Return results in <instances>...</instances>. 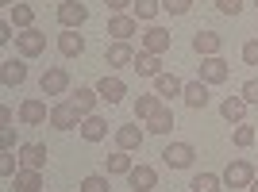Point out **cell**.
<instances>
[{
  "mask_svg": "<svg viewBox=\"0 0 258 192\" xmlns=\"http://www.w3.org/2000/svg\"><path fill=\"white\" fill-rule=\"evenodd\" d=\"M250 181H254V165H250L247 158L227 161V169H224V188H250Z\"/></svg>",
  "mask_w": 258,
  "mask_h": 192,
  "instance_id": "cell-1",
  "label": "cell"
},
{
  "mask_svg": "<svg viewBox=\"0 0 258 192\" xmlns=\"http://www.w3.org/2000/svg\"><path fill=\"white\" fill-rule=\"evenodd\" d=\"M170 46H173V35L166 31V27H147V31H143V39H139V50H147V54H170Z\"/></svg>",
  "mask_w": 258,
  "mask_h": 192,
  "instance_id": "cell-2",
  "label": "cell"
},
{
  "mask_svg": "<svg viewBox=\"0 0 258 192\" xmlns=\"http://www.w3.org/2000/svg\"><path fill=\"white\" fill-rule=\"evenodd\" d=\"M46 119H50V108H46V100H39V96H27L20 104V123L23 127H43Z\"/></svg>",
  "mask_w": 258,
  "mask_h": 192,
  "instance_id": "cell-3",
  "label": "cell"
},
{
  "mask_svg": "<svg viewBox=\"0 0 258 192\" xmlns=\"http://www.w3.org/2000/svg\"><path fill=\"white\" fill-rule=\"evenodd\" d=\"M16 50H20V58H39L46 50V35L39 27H27V31L16 35Z\"/></svg>",
  "mask_w": 258,
  "mask_h": 192,
  "instance_id": "cell-4",
  "label": "cell"
},
{
  "mask_svg": "<svg viewBox=\"0 0 258 192\" xmlns=\"http://www.w3.org/2000/svg\"><path fill=\"white\" fill-rule=\"evenodd\" d=\"M193 158H197L193 142H170V146L162 150V161H166L170 169H189V165H193Z\"/></svg>",
  "mask_w": 258,
  "mask_h": 192,
  "instance_id": "cell-5",
  "label": "cell"
},
{
  "mask_svg": "<svg viewBox=\"0 0 258 192\" xmlns=\"http://www.w3.org/2000/svg\"><path fill=\"white\" fill-rule=\"evenodd\" d=\"M50 127L54 131H77L81 127V116H77V108L70 104V100H62V104L50 108Z\"/></svg>",
  "mask_w": 258,
  "mask_h": 192,
  "instance_id": "cell-6",
  "label": "cell"
},
{
  "mask_svg": "<svg viewBox=\"0 0 258 192\" xmlns=\"http://www.w3.org/2000/svg\"><path fill=\"white\" fill-rule=\"evenodd\" d=\"M227 77H231V65L216 54V58H201V81L205 85H224Z\"/></svg>",
  "mask_w": 258,
  "mask_h": 192,
  "instance_id": "cell-7",
  "label": "cell"
},
{
  "mask_svg": "<svg viewBox=\"0 0 258 192\" xmlns=\"http://www.w3.org/2000/svg\"><path fill=\"white\" fill-rule=\"evenodd\" d=\"M135 31H139V20L127 16V12H119V16L108 20V35H112V43H131V35H135Z\"/></svg>",
  "mask_w": 258,
  "mask_h": 192,
  "instance_id": "cell-8",
  "label": "cell"
},
{
  "mask_svg": "<svg viewBox=\"0 0 258 192\" xmlns=\"http://www.w3.org/2000/svg\"><path fill=\"white\" fill-rule=\"evenodd\" d=\"M39 88H43V96H62L66 88H70V73H66L62 65H50V69L39 77Z\"/></svg>",
  "mask_w": 258,
  "mask_h": 192,
  "instance_id": "cell-9",
  "label": "cell"
},
{
  "mask_svg": "<svg viewBox=\"0 0 258 192\" xmlns=\"http://www.w3.org/2000/svg\"><path fill=\"white\" fill-rule=\"evenodd\" d=\"M85 20H89V8L81 0H62V4H58V23H62V27H74L77 31Z\"/></svg>",
  "mask_w": 258,
  "mask_h": 192,
  "instance_id": "cell-10",
  "label": "cell"
},
{
  "mask_svg": "<svg viewBox=\"0 0 258 192\" xmlns=\"http://www.w3.org/2000/svg\"><path fill=\"white\" fill-rule=\"evenodd\" d=\"M93 88H97L100 100H108V104H119V100L127 96V85H123V77H116V73H104Z\"/></svg>",
  "mask_w": 258,
  "mask_h": 192,
  "instance_id": "cell-11",
  "label": "cell"
},
{
  "mask_svg": "<svg viewBox=\"0 0 258 192\" xmlns=\"http://www.w3.org/2000/svg\"><path fill=\"white\" fill-rule=\"evenodd\" d=\"M220 50H224V35H216V31H197L193 35V54H201V58H216Z\"/></svg>",
  "mask_w": 258,
  "mask_h": 192,
  "instance_id": "cell-12",
  "label": "cell"
},
{
  "mask_svg": "<svg viewBox=\"0 0 258 192\" xmlns=\"http://www.w3.org/2000/svg\"><path fill=\"white\" fill-rule=\"evenodd\" d=\"M0 81L8 88H20L23 81H27V65H23V58H4L0 62Z\"/></svg>",
  "mask_w": 258,
  "mask_h": 192,
  "instance_id": "cell-13",
  "label": "cell"
},
{
  "mask_svg": "<svg viewBox=\"0 0 258 192\" xmlns=\"http://www.w3.org/2000/svg\"><path fill=\"white\" fill-rule=\"evenodd\" d=\"M143 139H147V131L143 127H135V123H123V127H116V150H139L143 146Z\"/></svg>",
  "mask_w": 258,
  "mask_h": 192,
  "instance_id": "cell-14",
  "label": "cell"
},
{
  "mask_svg": "<svg viewBox=\"0 0 258 192\" xmlns=\"http://www.w3.org/2000/svg\"><path fill=\"white\" fill-rule=\"evenodd\" d=\"M131 69H135L139 77H151V81H154V77H162V73H166V69H162V58H158V54H147V50H139V54H135Z\"/></svg>",
  "mask_w": 258,
  "mask_h": 192,
  "instance_id": "cell-15",
  "label": "cell"
},
{
  "mask_svg": "<svg viewBox=\"0 0 258 192\" xmlns=\"http://www.w3.org/2000/svg\"><path fill=\"white\" fill-rule=\"evenodd\" d=\"M77 131H81V139H85V142H104L108 139V119L104 116H85Z\"/></svg>",
  "mask_w": 258,
  "mask_h": 192,
  "instance_id": "cell-16",
  "label": "cell"
},
{
  "mask_svg": "<svg viewBox=\"0 0 258 192\" xmlns=\"http://www.w3.org/2000/svg\"><path fill=\"white\" fill-rule=\"evenodd\" d=\"M97 100H100V92H97V88L81 85V88H77V92H74V100H70V104L77 108V116L85 119V116H97Z\"/></svg>",
  "mask_w": 258,
  "mask_h": 192,
  "instance_id": "cell-17",
  "label": "cell"
},
{
  "mask_svg": "<svg viewBox=\"0 0 258 192\" xmlns=\"http://www.w3.org/2000/svg\"><path fill=\"white\" fill-rule=\"evenodd\" d=\"M58 50H62L66 58H81V54H85V35H77L74 27H62V35H58Z\"/></svg>",
  "mask_w": 258,
  "mask_h": 192,
  "instance_id": "cell-18",
  "label": "cell"
},
{
  "mask_svg": "<svg viewBox=\"0 0 258 192\" xmlns=\"http://www.w3.org/2000/svg\"><path fill=\"white\" fill-rule=\"evenodd\" d=\"M12 188L16 192H43V169H27V165H23V169L12 177Z\"/></svg>",
  "mask_w": 258,
  "mask_h": 192,
  "instance_id": "cell-19",
  "label": "cell"
},
{
  "mask_svg": "<svg viewBox=\"0 0 258 192\" xmlns=\"http://www.w3.org/2000/svg\"><path fill=\"white\" fill-rule=\"evenodd\" d=\"M127 184L135 192H151L154 184H158V173H154V165H135V169L127 173Z\"/></svg>",
  "mask_w": 258,
  "mask_h": 192,
  "instance_id": "cell-20",
  "label": "cell"
},
{
  "mask_svg": "<svg viewBox=\"0 0 258 192\" xmlns=\"http://www.w3.org/2000/svg\"><path fill=\"white\" fill-rule=\"evenodd\" d=\"M104 62L112 65V69H123V65H131V62H135V50H131V43H108Z\"/></svg>",
  "mask_w": 258,
  "mask_h": 192,
  "instance_id": "cell-21",
  "label": "cell"
},
{
  "mask_svg": "<svg viewBox=\"0 0 258 192\" xmlns=\"http://www.w3.org/2000/svg\"><path fill=\"white\" fill-rule=\"evenodd\" d=\"M181 100H185V104H189V108L197 112V108H208V100H212V96H208V85L201 81V77H197V81H189V85H185Z\"/></svg>",
  "mask_w": 258,
  "mask_h": 192,
  "instance_id": "cell-22",
  "label": "cell"
},
{
  "mask_svg": "<svg viewBox=\"0 0 258 192\" xmlns=\"http://www.w3.org/2000/svg\"><path fill=\"white\" fill-rule=\"evenodd\" d=\"M20 158H23V165H27V169H43L50 154H46L43 142H23V146H20Z\"/></svg>",
  "mask_w": 258,
  "mask_h": 192,
  "instance_id": "cell-23",
  "label": "cell"
},
{
  "mask_svg": "<svg viewBox=\"0 0 258 192\" xmlns=\"http://www.w3.org/2000/svg\"><path fill=\"white\" fill-rule=\"evenodd\" d=\"M131 169H135V165H131L127 150H116V154H108V158H104V173H108V177H127Z\"/></svg>",
  "mask_w": 258,
  "mask_h": 192,
  "instance_id": "cell-24",
  "label": "cell"
},
{
  "mask_svg": "<svg viewBox=\"0 0 258 192\" xmlns=\"http://www.w3.org/2000/svg\"><path fill=\"white\" fill-rule=\"evenodd\" d=\"M247 100H243V96H227L224 104H220V116L227 119V123H243V116H247Z\"/></svg>",
  "mask_w": 258,
  "mask_h": 192,
  "instance_id": "cell-25",
  "label": "cell"
},
{
  "mask_svg": "<svg viewBox=\"0 0 258 192\" xmlns=\"http://www.w3.org/2000/svg\"><path fill=\"white\" fill-rule=\"evenodd\" d=\"M158 108H162V96H158V92H143V96H135V119H143V123H147V119H151Z\"/></svg>",
  "mask_w": 258,
  "mask_h": 192,
  "instance_id": "cell-26",
  "label": "cell"
},
{
  "mask_svg": "<svg viewBox=\"0 0 258 192\" xmlns=\"http://www.w3.org/2000/svg\"><path fill=\"white\" fill-rule=\"evenodd\" d=\"M147 131H151V135H170V131H173V112H170L166 104H162L158 112H154V116L147 119Z\"/></svg>",
  "mask_w": 258,
  "mask_h": 192,
  "instance_id": "cell-27",
  "label": "cell"
},
{
  "mask_svg": "<svg viewBox=\"0 0 258 192\" xmlns=\"http://www.w3.org/2000/svg\"><path fill=\"white\" fill-rule=\"evenodd\" d=\"M154 92H158V96H181L185 81H181V77H173V73H162V77H154Z\"/></svg>",
  "mask_w": 258,
  "mask_h": 192,
  "instance_id": "cell-28",
  "label": "cell"
},
{
  "mask_svg": "<svg viewBox=\"0 0 258 192\" xmlns=\"http://www.w3.org/2000/svg\"><path fill=\"white\" fill-rule=\"evenodd\" d=\"M8 20L20 27V31H27V27H35V8L31 4H16V8H8Z\"/></svg>",
  "mask_w": 258,
  "mask_h": 192,
  "instance_id": "cell-29",
  "label": "cell"
},
{
  "mask_svg": "<svg viewBox=\"0 0 258 192\" xmlns=\"http://www.w3.org/2000/svg\"><path fill=\"white\" fill-rule=\"evenodd\" d=\"M193 192H220L224 188V177H216V173H197L193 181H189Z\"/></svg>",
  "mask_w": 258,
  "mask_h": 192,
  "instance_id": "cell-30",
  "label": "cell"
},
{
  "mask_svg": "<svg viewBox=\"0 0 258 192\" xmlns=\"http://www.w3.org/2000/svg\"><path fill=\"white\" fill-rule=\"evenodd\" d=\"M158 12H162V0H135L131 16H135V20H147V23H151Z\"/></svg>",
  "mask_w": 258,
  "mask_h": 192,
  "instance_id": "cell-31",
  "label": "cell"
},
{
  "mask_svg": "<svg viewBox=\"0 0 258 192\" xmlns=\"http://www.w3.org/2000/svg\"><path fill=\"white\" fill-rule=\"evenodd\" d=\"M20 169H23V158L16 150H4V154H0V173H4V177H16Z\"/></svg>",
  "mask_w": 258,
  "mask_h": 192,
  "instance_id": "cell-32",
  "label": "cell"
},
{
  "mask_svg": "<svg viewBox=\"0 0 258 192\" xmlns=\"http://www.w3.org/2000/svg\"><path fill=\"white\" fill-rule=\"evenodd\" d=\"M108 173H89L85 181H81V192H108Z\"/></svg>",
  "mask_w": 258,
  "mask_h": 192,
  "instance_id": "cell-33",
  "label": "cell"
},
{
  "mask_svg": "<svg viewBox=\"0 0 258 192\" xmlns=\"http://www.w3.org/2000/svg\"><path fill=\"white\" fill-rule=\"evenodd\" d=\"M231 142H235L239 150L254 146V127H250V123H239V127H235V135H231Z\"/></svg>",
  "mask_w": 258,
  "mask_h": 192,
  "instance_id": "cell-34",
  "label": "cell"
},
{
  "mask_svg": "<svg viewBox=\"0 0 258 192\" xmlns=\"http://www.w3.org/2000/svg\"><path fill=\"white\" fill-rule=\"evenodd\" d=\"M189 8H193V0H162V12H170V16H185Z\"/></svg>",
  "mask_w": 258,
  "mask_h": 192,
  "instance_id": "cell-35",
  "label": "cell"
},
{
  "mask_svg": "<svg viewBox=\"0 0 258 192\" xmlns=\"http://www.w3.org/2000/svg\"><path fill=\"white\" fill-rule=\"evenodd\" d=\"M243 62L258 65V39H247V43H243Z\"/></svg>",
  "mask_w": 258,
  "mask_h": 192,
  "instance_id": "cell-36",
  "label": "cell"
},
{
  "mask_svg": "<svg viewBox=\"0 0 258 192\" xmlns=\"http://www.w3.org/2000/svg\"><path fill=\"white\" fill-rule=\"evenodd\" d=\"M239 96H243L247 104H258V81H243V88H239Z\"/></svg>",
  "mask_w": 258,
  "mask_h": 192,
  "instance_id": "cell-37",
  "label": "cell"
},
{
  "mask_svg": "<svg viewBox=\"0 0 258 192\" xmlns=\"http://www.w3.org/2000/svg\"><path fill=\"white\" fill-rule=\"evenodd\" d=\"M216 8L224 12V16H239V12H243V0H216Z\"/></svg>",
  "mask_w": 258,
  "mask_h": 192,
  "instance_id": "cell-38",
  "label": "cell"
},
{
  "mask_svg": "<svg viewBox=\"0 0 258 192\" xmlns=\"http://www.w3.org/2000/svg\"><path fill=\"white\" fill-rule=\"evenodd\" d=\"M0 146L16 150V127H0Z\"/></svg>",
  "mask_w": 258,
  "mask_h": 192,
  "instance_id": "cell-39",
  "label": "cell"
},
{
  "mask_svg": "<svg viewBox=\"0 0 258 192\" xmlns=\"http://www.w3.org/2000/svg\"><path fill=\"white\" fill-rule=\"evenodd\" d=\"M12 39H16V23L4 20V23H0V43H12Z\"/></svg>",
  "mask_w": 258,
  "mask_h": 192,
  "instance_id": "cell-40",
  "label": "cell"
},
{
  "mask_svg": "<svg viewBox=\"0 0 258 192\" xmlns=\"http://www.w3.org/2000/svg\"><path fill=\"white\" fill-rule=\"evenodd\" d=\"M104 4H108V12H116V16L127 12V8H135V0H104Z\"/></svg>",
  "mask_w": 258,
  "mask_h": 192,
  "instance_id": "cell-41",
  "label": "cell"
},
{
  "mask_svg": "<svg viewBox=\"0 0 258 192\" xmlns=\"http://www.w3.org/2000/svg\"><path fill=\"white\" fill-rule=\"evenodd\" d=\"M16 123V116H12V108H0V127H12Z\"/></svg>",
  "mask_w": 258,
  "mask_h": 192,
  "instance_id": "cell-42",
  "label": "cell"
},
{
  "mask_svg": "<svg viewBox=\"0 0 258 192\" xmlns=\"http://www.w3.org/2000/svg\"><path fill=\"white\" fill-rule=\"evenodd\" d=\"M0 4H8V8H16V0H0Z\"/></svg>",
  "mask_w": 258,
  "mask_h": 192,
  "instance_id": "cell-43",
  "label": "cell"
},
{
  "mask_svg": "<svg viewBox=\"0 0 258 192\" xmlns=\"http://www.w3.org/2000/svg\"><path fill=\"white\" fill-rule=\"evenodd\" d=\"M250 192H258V181H250Z\"/></svg>",
  "mask_w": 258,
  "mask_h": 192,
  "instance_id": "cell-44",
  "label": "cell"
},
{
  "mask_svg": "<svg viewBox=\"0 0 258 192\" xmlns=\"http://www.w3.org/2000/svg\"><path fill=\"white\" fill-rule=\"evenodd\" d=\"M254 8H258V0H254Z\"/></svg>",
  "mask_w": 258,
  "mask_h": 192,
  "instance_id": "cell-45",
  "label": "cell"
},
{
  "mask_svg": "<svg viewBox=\"0 0 258 192\" xmlns=\"http://www.w3.org/2000/svg\"><path fill=\"white\" fill-rule=\"evenodd\" d=\"M43 192H46V188H43Z\"/></svg>",
  "mask_w": 258,
  "mask_h": 192,
  "instance_id": "cell-46",
  "label": "cell"
}]
</instances>
